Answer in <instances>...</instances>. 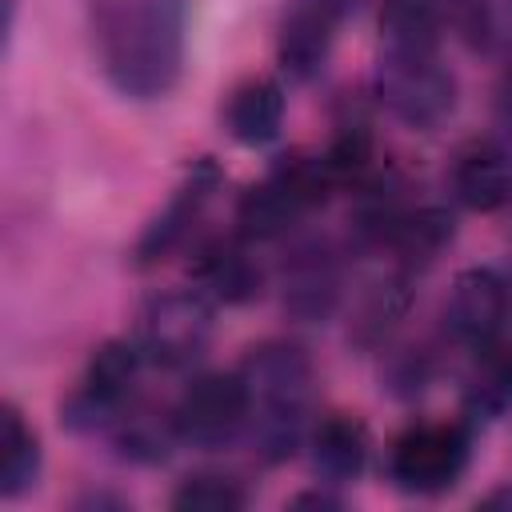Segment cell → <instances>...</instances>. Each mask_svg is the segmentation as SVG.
Masks as SVG:
<instances>
[{
	"instance_id": "cell-1",
	"label": "cell",
	"mask_w": 512,
	"mask_h": 512,
	"mask_svg": "<svg viewBox=\"0 0 512 512\" xmlns=\"http://www.w3.org/2000/svg\"><path fill=\"white\" fill-rule=\"evenodd\" d=\"M96 60L128 100H160L180 84L188 44V0H96Z\"/></svg>"
},
{
	"instance_id": "cell-2",
	"label": "cell",
	"mask_w": 512,
	"mask_h": 512,
	"mask_svg": "<svg viewBox=\"0 0 512 512\" xmlns=\"http://www.w3.org/2000/svg\"><path fill=\"white\" fill-rule=\"evenodd\" d=\"M240 380L248 392V440L264 464L288 460L308 432L316 372L300 344L264 340L240 360Z\"/></svg>"
},
{
	"instance_id": "cell-3",
	"label": "cell",
	"mask_w": 512,
	"mask_h": 512,
	"mask_svg": "<svg viewBox=\"0 0 512 512\" xmlns=\"http://www.w3.org/2000/svg\"><path fill=\"white\" fill-rule=\"evenodd\" d=\"M340 188L328 156L292 152L280 156L264 180H256L236 204V232L244 240H276L292 224H300L312 208H320Z\"/></svg>"
},
{
	"instance_id": "cell-4",
	"label": "cell",
	"mask_w": 512,
	"mask_h": 512,
	"mask_svg": "<svg viewBox=\"0 0 512 512\" xmlns=\"http://www.w3.org/2000/svg\"><path fill=\"white\" fill-rule=\"evenodd\" d=\"M376 96L408 128H436L456 108V76L436 44H380Z\"/></svg>"
},
{
	"instance_id": "cell-5",
	"label": "cell",
	"mask_w": 512,
	"mask_h": 512,
	"mask_svg": "<svg viewBox=\"0 0 512 512\" xmlns=\"http://www.w3.org/2000/svg\"><path fill=\"white\" fill-rule=\"evenodd\" d=\"M472 460V428L464 420L408 424L388 448V480L408 496L448 492Z\"/></svg>"
},
{
	"instance_id": "cell-6",
	"label": "cell",
	"mask_w": 512,
	"mask_h": 512,
	"mask_svg": "<svg viewBox=\"0 0 512 512\" xmlns=\"http://www.w3.org/2000/svg\"><path fill=\"white\" fill-rule=\"evenodd\" d=\"M140 360H144L140 344L104 340L92 352L88 372L76 384V392L60 404L64 428H72V432H104V428H112L124 416L128 400H132V384H136Z\"/></svg>"
},
{
	"instance_id": "cell-7",
	"label": "cell",
	"mask_w": 512,
	"mask_h": 512,
	"mask_svg": "<svg viewBox=\"0 0 512 512\" xmlns=\"http://www.w3.org/2000/svg\"><path fill=\"white\" fill-rule=\"evenodd\" d=\"M212 340V300L200 288L160 292L140 316V352L160 368H188Z\"/></svg>"
},
{
	"instance_id": "cell-8",
	"label": "cell",
	"mask_w": 512,
	"mask_h": 512,
	"mask_svg": "<svg viewBox=\"0 0 512 512\" xmlns=\"http://www.w3.org/2000/svg\"><path fill=\"white\" fill-rule=\"evenodd\" d=\"M172 428L180 444L224 448L248 432V392L240 372H204L172 404Z\"/></svg>"
},
{
	"instance_id": "cell-9",
	"label": "cell",
	"mask_w": 512,
	"mask_h": 512,
	"mask_svg": "<svg viewBox=\"0 0 512 512\" xmlns=\"http://www.w3.org/2000/svg\"><path fill=\"white\" fill-rule=\"evenodd\" d=\"M356 0H288L276 32V60L292 80H312Z\"/></svg>"
},
{
	"instance_id": "cell-10",
	"label": "cell",
	"mask_w": 512,
	"mask_h": 512,
	"mask_svg": "<svg viewBox=\"0 0 512 512\" xmlns=\"http://www.w3.org/2000/svg\"><path fill=\"white\" fill-rule=\"evenodd\" d=\"M508 308H512V296H508L504 276L496 268L476 264V268H464L452 280V292H448V304H444V324H448L452 340L484 352L504 332Z\"/></svg>"
},
{
	"instance_id": "cell-11",
	"label": "cell",
	"mask_w": 512,
	"mask_h": 512,
	"mask_svg": "<svg viewBox=\"0 0 512 512\" xmlns=\"http://www.w3.org/2000/svg\"><path fill=\"white\" fill-rule=\"evenodd\" d=\"M216 188H220V164L208 160V156L196 160V164L184 172V180L176 184V192L168 196V204H164V208L148 220V228L140 232V240H136V248H132V260H136L140 268H148V264H160L172 248H180Z\"/></svg>"
},
{
	"instance_id": "cell-12",
	"label": "cell",
	"mask_w": 512,
	"mask_h": 512,
	"mask_svg": "<svg viewBox=\"0 0 512 512\" xmlns=\"http://www.w3.org/2000/svg\"><path fill=\"white\" fill-rule=\"evenodd\" d=\"M452 192L472 212H500L512 204V148L500 140H480L464 148L452 164Z\"/></svg>"
},
{
	"instance_id": "cell-13",
	"label": "cell",
	"mask_w": 512,
	"mask_h": 512,
	"mask_svg": "<svg viewBox=\"0 0 512 512\" xmlns=\"http://www.w3.org/2000/svg\"><path fill=\"white\" fill-rule=\"evenodd\" d=\"M192 276H196V288L216 304H248L260 296V284H264V272L248 252L244 236L204 244Z\"/></svg>"
},
{
	"instance_id": "cell-14",
	"label": "cell",
	"mask_w": 512,
	"mask_h": 512,
	"mask_svg": "<svg viewBox=\"0 0 512 512\" xmlns=\"http://www.w3.org/2000/svg\"><path fill=\"white\" fill-rule=\"evenodd\" d=\"M284 88L272 76H248L224 100V128L236 144L264 148L284 128Z\"/></svg>"
},
{
	"instance_id": "cell-15",
	"label": "cell",
	"mask_w": 512,
	"mask_h": 512,
	"mask_svg": "<svg viewBox=\"0 0 512 512\" xmlns=\"http://www.w3.org/2000/svg\"><path fill=\"white\" fill-rule=\"evenodd\" d=\"M340 300V268L336 256L320 244L300 248L284 268V308L296 320H328Z\"/></svg>"
},
{
	"instance_id": "cell-16",
	"label": "cell",
	"mask_w": 512,
	"mask_h": 512,
	"mask_svg": "<svg viewBox=\"0 0 512 512\" xmlns=\"http://www.w3.org/2000/svg\"><path fill=\"white\" fill-rule=\"evenodd\" d=\"M368 464V428L348 416L332 412L312 428V468L324 484H352Z\"/></svg>"
},
{
	"instance_id": "cell-17",
	"label": "cell",
	"mask_w": 512,
	"mask_h": 512,
	"mask_svg": "<svg viewBox=\"0 0 512 512\" xmlns=\"http://www.w3.org/2000/svg\"><path fill=\"white\" fill-rule=\"evenodd\" d=\"M456 236V220L452 212L436 208V204H424V208H396V216L388 220L380 244H388L404 268H424L432 264Z\"/></svg>"
},
{
	"instance_id": "cell-18",
	"label": "cell",
	"mask_w": 512,
	"mask_h": 512,
	"mask_svg": "<svg viewBox=\"0 0 512 512\" xmlns=\"http://www.w3.org/2000/svg\"><path fill=\"white\" fill-rule=\"evenodd\" d=\"M40 436L28 428L16 404L0 408V496L16 500L40 476Z\"/></svg>"
},
{
	"instance_id": "cell-19",
	"label": "cell",
	"mask_w": 512,
	"mask_h": 512,
	"mask_svg": "<svg viewBox=\"0 0 512 512\" xmlns=\"http://www.w3.org/2000/svg\"><path fill=\"white\" fill-rule=\"evenodd\" d=\"M452 24L472 52L512 56V0H452Z\"/></svg>"
},
{
	"instance_id": "cell-20",
	"label": "cell",
	"mask_w": 512,
	"mask_h": 512,
	"mask_svg": "<svg viewBox=\"0 0 512 512\" xmlns=\"http://www.w3.org/2000/svg\"><path fill=\"white\" fill-rule=\"evenodd\" d=\"M448 16L452 0H384L380 36L384 44H436Z\"/></svg>"
},
{
	"instance_id": "cell-21",
	"label": "cell",
	"mask_w": 512,
	"mask_h": 512,
	"mask_svg": "<svg viewBox=\"0 0 512 512\" xmlns=\"http://www.w3.org/2000/svg\"><path fill=\"white\" fill-rule=\"evenodd\" d=\"M484 352L488 356L464 396V424L472 432H476V424L496 420L512 404V352H492V348H484Z\"/></svg>"
},
{
	"instance_id": "cell-22",
	"label": "cell",
	"mask_w": 512,
	"mask_h": 512,
	"mask_svg": "<svg viewBox=\"0 0 512 512\" xmlns=\"http://www.w3.org/2000/svg\"><path fill=\"white\" fill-rule=\"evenodd\" d=\"M244 504H248V492L240 488V480L224 472H196L180 480V488L172 492V508L180 512H236Z\"/></svg>"
},
{
	"instance_id": "cell-23",
	"label": "cell",
	"mask_w": 512,
	"mask_h": 512,
	"mask_svg": "<svg viewBox=\"0 0 512 512\" xmlns=\"http://www.w3.org/2000/svg\"><path fill=\"white\" fill-rule=\"evenodd\" d=\"M408 308V284L404 280H388V284H376V292L364 300V312H360V340H380Z\"/></svg>"
},
{
	"instance_id": "cell-24",
	"label": "cell",
	"mask_w": 512,
	"mask_h": 512,
	"mask_svg": "<svg viewBox=\"0 0 512 512\" xmlns=\"http://www.w3.org/2000/svg\"><path fill=\"white\" fill-rule=\"evenodd\" d=\"M496 120L504 128H512V56H508V64H504V72L496 80Z\"/></svg>"
},
{
	"instance_id": "cell-25",
	"label": "cell",
	"mask_w": 512,
	"mask_h": 512,
	"mask_svg": "<svg viewBox=\"0 0 512 512\" xmlns=\"http://www.w3.org/2000/svg\"><path fill=\"white\" fill-rule=\"evenodd\" d=\"M344 500L340 496H332V492H300V496H292V508H340Z\"/></svg>"
},
{
	"instance_id": "cell-26",
	"label": "cell",
	"mask_w": 512,
	"mask_h": 512,
	"mask_svg": "<svg viewBox=\"0 0 512 512\" xmlns=\"http://www.w3.org/2000/svg\"><path fill=\"white\" fill-rule=\"evenodd\" d=\"M484 504H512V488H500V492H492Z\"/></svg>"
}]
</instances>
